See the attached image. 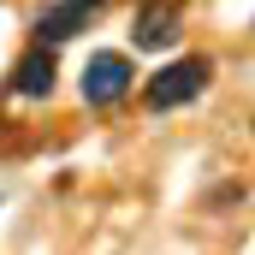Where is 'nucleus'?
Listing matches in <instances>:
<instances>
[{
	"label": "nucleus",
	"instance_id": "nucleus-1",
	"mask_svg": "<svg viewBox=\"0 0 255 255\" xmlns=\"http://www.w3.org/2000/svg\"><path fill=\"white\" fill-rule=\"evenodd\" d=\"M208 77H214V60H202V54L172 60V65H160V71L142 83V101H148L154 113H172V107H184V101H196V95L208 89Z\"/></svg>",
	"mask_w": 255,
	"mask_h": 255
},
{
	"label": "nucleus",
	"instance_id": "nucleus-2",
	"mask_svg": "<svg viewBox=\"0 0 255 255\" xmlns=\"http://www.w3.org/2000/svg\"><path fill=\"white\" fill-rule=\"evenodd\" d=\"M130 83H136V71H130L125 54H89V65H83V101L89 107H113V101H125Z\"/></svg>",
	"mask_w": 255,
	"mask_h": 255
},
{
	"label": "nucleus",
	"instance_id": "nucleus-3",
	"mask_svg": "<svg viewBox=\"0 0 255 255\" xmlns=\"http://www.w3.org/2000/svg\"><path fill=\"white\" fill-rule=\"evenodd\" d=\"M178 30H184V12H178L172 0H148V6L136 12V24H130V42L148 48V54H160V48L178 42Z\"/></svg>",
	"mask_w": 255,
	"mask_h": 255
},
{
	"label": "nucleus",
	"instance_id": "nucleus-4",
	"mask_svg": "<svg viewBox=\"0 0 255 255\" xmlns=\"http://www.w3.org/2000/svg\"><path fill=\"white\" fill-rule=\"evenodd\" d=\"M89 24V0H60L36 18V48H54V42H71L77 30Z\"/></svg>",
	"mask_w": 255,
	"mask_h": 255
},
{
	"label": "nucleus",
	"instance_id": "nucleus-5",
	"mask_svg": "<svg viewBox=\"0 0 255 255\" xmlns=\"http://www.w3.org/2000/svg\"><path fill=\"white\" fill-rule=\"evenodd\" d=\"M12 95H24V101L54 95V54H48V48H30L24 60L12 65Z\"/></svg>",
	"mask_w": 255,
	"mask_h": 255
}]
</instances>
